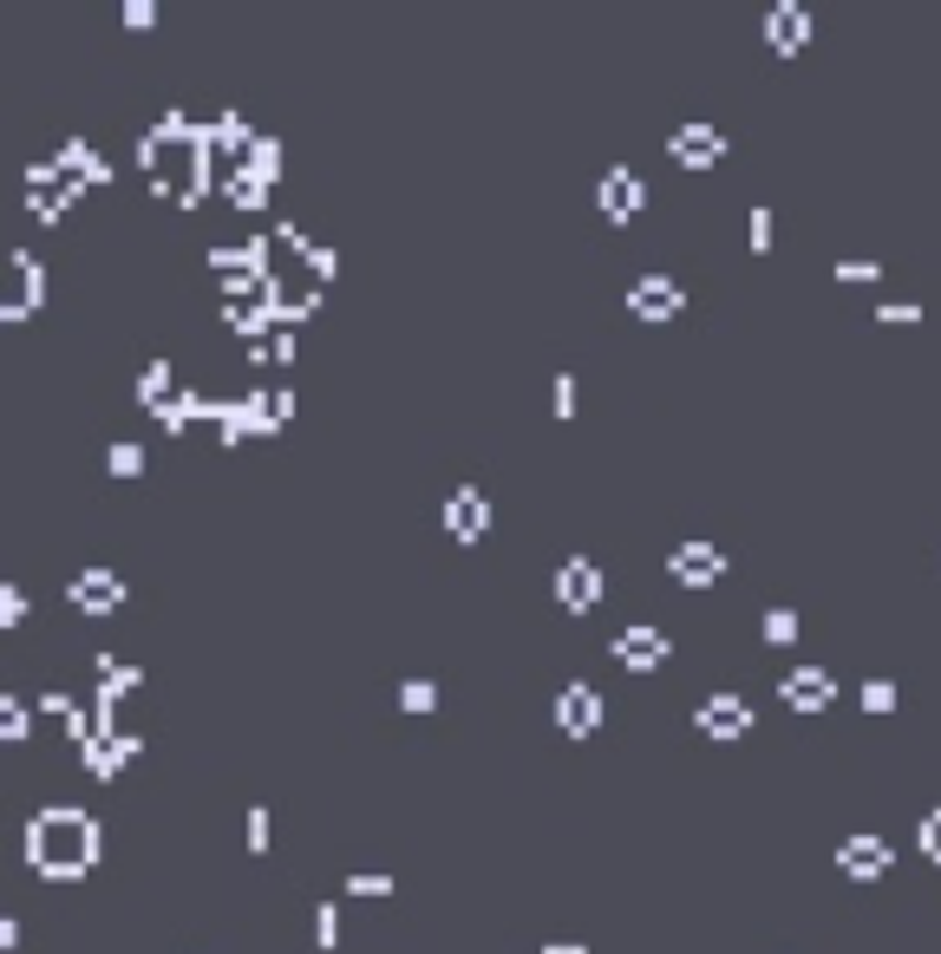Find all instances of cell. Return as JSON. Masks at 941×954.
Wrapping results in <instances>:
<instances>
[{
  "label": "cell",
  "mask_w": 941,
  "mask_h": 954,
  "mask_svg": "<svg viewBox=\"0 0 941 954\" xmlns=\"http://www.w3.org/2000/svg\"><path fill=\"white\" fill-rule=\"evenodd\" d=\"M99 850H105V830H99V818L86 805H40L26 818V863L40 876H53V883L86 876L99 863Z\"/></svg>",
  "instance_id": "obj_1"
},
{
  "label": "cell",
  "mask_w": 941,
  "mask_h": 954,
  "mask_svg": "<svg viewBox=\"0 0 941 954\" xmlns=\"http://www.w3.org/2000/svg\"><path fill=\"white\" fill-rule=\"evenodd\" d=\"M40 294H46V269H40V256H33V249H7L0 314H7V321H26V314L40 307Z\"/></svg>",
  "instance_id": "obj_2"
},
{
  "label": "cell",
  "mask_w": 941,
  "mask_h": 954,
  "mask_svg": "<svg viewBox=\"0 0 941 954\" xmlns=\"http://www.w3.org/2000/svg\"><path fill=\"white\" fill-rule=\"evenodd\" d=\"M686 307V288L673 281L668 269H641L628 281V314H641V321H673Z\"/></svg>",
  "instance_id": "obj_3"
},
{
  "label": "cell",
  "mask_w": 941,
  "mask_h": 954,
  "mask_svg": "<svg viewBox=\"0 0 941 954\" xmlns=\"http://www.w3.org/2000/svg\"><path fill=\"white\" fill-rule=\"evenodd\" d=\"M693 726L713 732V739H739V732H752V699L732 693V686H713V693L693 706Z\"/></svg>",
  "instance_id": "obj_4"
},
{
  "label": "cell",
  "mask_w": 941,
  "mask_h": 954,
  "mask_svg": "<svg viewBox=\"0 0 941 954\" xmlns=\"http://www.w3.org/2000/svg\"><path fill=\"white\" fill-rule=\"evenodd\" d=\"M668 569H673V582H686V588H713L726 575V549L706 543V537H680L668 549Z\"/></svg>",
  "instance_id": "obj_5"
},
{
  "label": "cell",
  "mask_w": 941,
  "mask_h": 954,
  "mask_svg": "<svg viewBox=\"0 0 941 954\" xmlns=\"http://www.w3.org/2000/svg\"><path fill=\"white\" fill-rule=\"evenodd\" d=\"M26 197H33V216L53 223L79 190H72V177L59 170V157H33V164H26Z\"/></svg>",
  "instance_id": "obj_6"
},
{
  "label": "cell",
  "mask_w": 941,
  "mask_h": 954,
  "mask_svg": "<svg viewBox=\"0 0 941 954\" xmlns=\"http://www.w3.org/2000/svg\"><path fill=\"white\" fill-rule=\"evenodd\" d=\"M66 595H72L86 615H112V608H125V595H132V588H125V575H119V569H99V562H92V569L66 575Z\"/></svg>",
  "instance_id": "obj_7"
},
{
  "label": "cell",
  "mask_w": 941,
  "mask_h": 954,
  "mask_svg": "<svg viewBox=\"0 0 941 954\" xmlns=\"http://www.w3.org/2000/svg\"><path fill=\"white\" fill-rule=\"evenodd\" d=\"M668 150L686 164V170H706V164H719L726 157V132L719 125H706V119H680L668 132Z\"/></svg>",
  "instance_id": "obj_8"
},
{
  "label": "cell",
  "mask_w": 941,
  "mask_h": 954,
  "mask_svg": "<svg viewBox=\"0 0 941 954\" xmlns=\"http://www.w3.org/2000/svg\"><path fill=\"white\" fill-rule=\"evenodd\" d=\"M445 530H451L458 543H478V537L491 530V497H484L478 484H451V491H445Z\"/></svg>",
  "instance_id": "obj_9"
},
{
  "label": "cell",
  "mask_w": 941,
  "mask_h": 954,
  "mask_svg": "<svg viewBox=\"0 0 941 954\" xmlns=\"http://www.w3.org/2000/svg\"><path fill=\"white\" fill-rule=\"evenodd\" d=\"M889 863H896V850H889V837H876V830H850V837H837V869H850V876H889Z\"/></svg>",
  "instance_id": "obj_10"
},
{
  "label": "cell",
  "mask_w": 941,
  "mask_h": 954,
  "mask_svg": "<svg viewBox=\"0 0 941 954\" xmlns=\"http://www.w3.org/2000/svg\"><path fill=\"white\" fill-rule=\"evenodd\" d=\"M556 726L575 732V739H589V732L602 726V693H595V681H562L556 686Z\"/></svg>",
  "instance_id": "obj_11"
},
{
  "label": "cell",
  "mask_w": 941,
  "mask_h": 954,
  "mask_svg": "<svg viewBox=\"0 0 941 954\" xmlns=\"http://www.w3.org/2000/svg\"><path fill=\"white\" fill-rule=\"evenodd\" d=\"M556 602L575 608V615L602 602V569H595V555H562V562H556Z\"/></svg>",
  "instance_id": "obj_12"
},
{
  "label": "cell",
  "mask_w": 941,
  "mask_h": 954,
  "mask_svg": "<svg viewBox=\"0 0 941 954\" xmlns=\"http://www.w3.org/2000/svg\"><path fill=\"white\" fill-rule=\"evenodd\" d=\"M778 699H785V706H798V712H824V706L837 699V674H830V667H817V661H805V667H792V674L778 681Z\"/></svg>",
  "instance_id": "obj_13"
},
{
  "label": "cell",
  "mask_w": 941,
  "mask_h": 954,
  "mask_svg": "<svg viewBox=\"0 0 941 954\" xmlns=\"http://www.w3.org/2000/svg\"><path fill=\"white\" fill-rule=\"evenodd\" d=\"M595 197H602V210H608L615 223H628V216L648 203V183H641V170H635V164H608V170H602V183H595Z\"/></svg>",
  "instance_id": "obj_14"
},
{
  "label": "cell",
  "mask_w": 941,
  "mask_h": 954,
  "mask_svg": "<svg viewBox=\"0 0 941 954\" xmlns=\"http://www.w3.org/2000/svg\"><path fill=\"white\" fill-rule=\"evenodd\" d=\"M79 759H86V772L112 778V772H125V765L137 759V732H132V726H112V732L86 739V745H79Z\"/></svg>",
  "instance_id": "obj_15"
},
{
  "label": "cell",
  "mask_w": 941,
  "mask_h": 954,
  "mask_svg": "<svg viewBox=\"0 0 941 954\" xmlns=\"http://www.w3.org/2000/svg\"><path fill=\"white\" fill-rule=\"evenodd\" d=\"M765 40H772L778 53H805V40H810V7L805 0H772V7H765Z\"/></svg>",
  "instance_id": "obj_16"
},
{
  "label": "cell",
  "mask_w": 941,
  "mask_h": 954,
  "mask_svg": "<svg viewBox=\"0 0 941 954\" xmlns=\"http://www.w3.org/2000/svg\"><path fill=\"white\" fill-rule=\"evenodd\" d=\"M53 157H59V170L72 177V190H92V183H112V164L99 157V144H92V137H66V144H59Z\"/></svg>",
  "instance_id": "obj_17"
},
{
  "label": "cell",
  "mask_w": 941,
  "mask_h": 954,
  "mask_svg": "<svg viewBox=\"0 0 941 954\" xmlns=\"http://www.w3.org/2000/svg\"><path fill=\"white\" fill-rule=\"evenodd\" d=\"M608 648H615V661H628V667H661V661L673 654L668 635H661L654 621H635V628H621Z\"/></svg>",
  "instance_id": "obj_18"
},
{
  "label": "cell",
  "mask_w": 941,
  "mask_h": 954,
  "mask_svg": "<svg viewBox=\"0 0 941 954\" xmlns=\"http://www.w3.org/2000/svg\"><path fill=\"white\" fill-rule=\"evenodd\" d=\"M216 190H223L236 210H262V203H269V183H262L249 164H223V170H216Z\"/></svg>",
  "instance_id": "obj_19"
},
{
  "label": "cell",
  "mask_w": 941,
  "mask_h": 954,
  "mask_svg": "<svg viewBox=\"0 0 941 954\" xmlns=\"http://www.w3.org/2000/svg\"><path fill=\"white\" fill-rule=\"evenodd\" d=\"M249 360H256V367H262V360H269V367H288V360H294V327L275 321L269 334H256V340H249Z\"/></svg>",
  "instance_id": "obj_20"
},
{
  "label": "cell",
  "mask_w": 941,
  "mask_h": 954,
  "mask_svg": "<svg viewBox=\"0 0 941 954\" xmlns=\"http://www.w3.org/2000/svg\"><path fill=\"white\" fill-rule=\"evenodd\" d=\"M170 393H177V367H170V360H150V367L137 373V400L157 412L164 400H170Z\"/></svg>",
  "instance_id": "obj_21"
},
{
  "label": "cell",
  "mask_w": 941,
  "mask_h": 954,
  "mask_svg": "<svg viewBox=\"0 0 941 954\" xmlns=\"http://www.w3.org/2000/svg\"><path fill=\"white\" fill-rule=\"evenodd\" d=\"M26 726H33V699L26 693H0V739H26Z\"/></svg>",
  "instance_id": "obj_22"
},
{
  "label": "cell",
  "mask_w": 941,
  "mask_h": 954,
  "mask_svg": "<svg viewBox=\"0 0 941 954\" xmlns=\"http://www.w3.org/2000/svg\"><path fill=\"white\" fill-rule=\"evenodd\" d=\"M243 164H249V170H256L262 183H275V170H281V137L262 132L256 144H249V157H243Z\"/></svg>",
  "instance_id": "obj_23"
},
{
  "label": "cell",
  "mask_w": 941,
  "mask_h": 954,
  "mask_svg": "<svg viewBox=\"0 0 941 954\" xmlns=\"http://www.w3.org/2000/svg\"><path fill=\"white\" fill-rule=\"evenodd\" d=\"M105 464H112L119 478H137V471H144V445H137V438H112V445H105Z\"/></svg>",
  "instance_id": "obj_24"
},
{
  "label": "cell",
  "mask_w": 941,
  "mask_h": 954,
  "mask_svg": "<svg viewBox=\"0 0 941 954\" xmlns=\"http://www.w3.org/2000/svg\"><path fill=\"white\" fill-rule=\"evenodd\" d=\"M400 706L405 712H432V706H438V681H418V674L400 681Z\"/></svg>",
  "instance_id": "obj_25"
},
{
  "label": "cell",
  "mask_w": 941,
  "mask_h": 954,
  "mask_svg": "<svg viewBox=\"0 0 941 954\" xmlns=\"http://www.w3.org/2000/svg\"><path fill=\"white\" fill-rule=\"evenodd\" d=\"M0 621H7V628L26 621V582H13V575L0 582Z\"/></svg>",
  "instance_id": "obj_26"
},
{
  "label": "cell",
  "mask_w": 941,
  "mask_h": 954,
  "mask_svg": "<svg viewBox=\"0 0 941 954\" xmlns=\"http://www.w3.org/2000/svg\"><path fill=\"white\" fill-rule=\"evenodd\" d=\"M856 699H863V712H889V706H896V681H883V674H876V681L856 686Z\"/></svg>",
  "instance_id": "obj_27"
},
{
  "label": "cell",
  "mask_w": 941,
  "mask_h": 954,
  "mask_svg": "<svg viewBox=\"0 0 941 954\" xmlns=\"http://www.w3.org/2000/svg\"><path fill=\"white\" fill-rule=\"evenodd\" d=\"M765 641H798V608H765Z\"/></svg>",
  "instance_id": "obj_28"
},
{
  "label": "cell",
  "mask_w": 941,
  "mask_h": 954,
  "mask_svg": "<svg viewBox=\"0 0 941 954\" xmlns=\"http://www.w3.org/2000/svg\"><path fill=\"white\" fill-rule=\"evenodd\" d=\"M876 321H883V327H889V321H896V327H916V321H922V301H909V294H903V301H883Z\"/></svg>",
  "instance_id": "obj_29"
},
{
  "label": "cell",
  "mask_w": 941,
  "mask_h": 954,
  "mask_svg": "<svg viewBox=\"0 0 941 954\" xmlns=\"http://www.w3.org/2000/svg\"><path fill=\"white\" fill-rule=\"evenodd\" d=\"M347 889H354V896H393V876H387V869H354Z\"/></svg>",
  "instance_id": "obj_30"
},
{
  "label": "cell",
  "mask_w": 941,
  "mask_h": 954,
  "mask_svg": "<svg viewBox=\"0 0 941 954\" xmlns=\"http://www.w3.org/2000/svg\"><path fill=\"white\" fill-rule=\"evenodd\" d=\"M314 935H321V949H334V942H340V909H334L327 896L314 902Z\"/></svg>",
  "instance_id": "obj_31"
},
{
  "label": "cell",
  "mask_w": 941,
  "mask_h": 954,
  "mask_svg": "<svg viewBox=\"0 0 941 954\" xmlns=\"http://www.w3.org/2000/svg\"><path fill=\"white\" fill-rule=\"evenodd\" d=\"M746 236H752V249H772V210L765 203L746 210Z\"/></svg>",
  "instance_id": "obj_32"
},
{
  "label": "cell",
  "mask_w": 941,
  "mask_h": 954,
  "mask_svg": "<svg viewBox=\"0 0 941 954\" xmlns=\"http://www.w3.org/2000/svg\"><path fill=\"white\" fill-rule=\"evenodd\" d=\"M549 400H556V418H569V412H575V373H569V367L556 373V386H549Z\"/></svg>",
  "instance_id": "obj_33"
},
{
  "label": "cell",
  "mask_w": 941,
  "mask_h": 954,
  "mask_svg": "<svg viewBox=\"0 0 941 954\" xmlns=\"http://www.w3.org/2000/svg\"><path fill=\"white\" fill-rule=\"evenodd\" d=\"M249 850H269V805H249Z\"/></svg>",
  "instance_id": "obj_34"
},
{
  "label": "cell",
  "mask_w": 941,
  "mask_h": 954,
  "mask_svg": "<svg viewBox=\"0 0 941 954\" xmlns=\"http://www.w3.org/2000/svg\"><path fill=\"white\" fill-rule=\"evenodd\" d=\"M922 850H929V856H941V805L922 818Z\"/></svg>",
  "instance_id": "obj_35"
},
{
  "label": "cell",
  "mask_w": 941,
  "mask_h": 954,
  "mask_svg": "<svg viewBox=\"0 0 941 954\" xmlns=\"http://www.w3.org/2000/svg\"><path fill=\"white\" fill-rule=\"evenodd\" d=\"M843 281H876V262H863V256H850V262H837Z\"/></svg>",
  "instance_id": "obj_36"
},
{
  "label": "cell",
  "mask_w": 941,
  "mask_h": 954,
  "mask_svg": "<svg viewBox=\"0 0 941 954\" xmlns=\"http://www.w3.org/2000/svg\"><path fill=\"white\" fill-rule=\"evenodd\" d=\"M150 13H157V7H150V0H125V20H132V26H144V20H150Z\"/></svg>",
  "instance_id": "obj_37"
},
{
  "label": "cell",
  "mask_w": 941,
  "mask_h": 954,
  "mask_svg": "<svg viewBox=\"0 0 941 954\" xmlns=\"http://www.w3.org/2000/svg\"><path fill=\"white\" fill-rule=\"evenodd\" d=\"M542 954H589L582 942H542Z\"/></svg>",
  "instance_id": "obj_38"
}]
</instances>
